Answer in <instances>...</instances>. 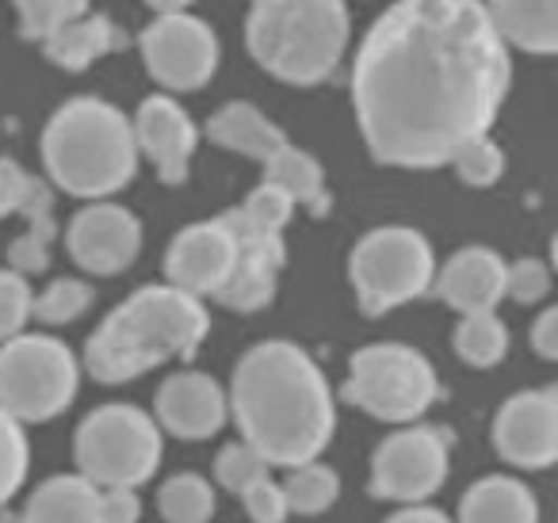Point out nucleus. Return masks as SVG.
<instances>
[{
    "label": "nucleus",
    "instance_id": "ea45409f",
    "mask_svg": "<svg viewBox=\"0 0 558 523\" xmlns=\"http://www.w3.org/2000/svg\"><path fill=\"white\" fill-rule=\"evenodd\" d=\"M532 352L539 360L555 363L558 360V306H547L532 325Z\"/></svg>",
    "mask_w": 558,
    "mask_h": 523
},
{
    "label": "nucleus",
    "instance_id": "4468645a",
    "mask_svg": "<svg viewBox=\"0 0 558 523\" xmlns=\"http://www.w3.org/2000/svg\"><path fill=\"white\" fill-rule=\"evenodd\" d=\"M497 454L517 470H550L558 462V390H520L497 409L489 428Z\"/></svg>",
    "mask_w": 558,
    "mask_h": 523
},
{
    "label": "nucleus",
    "instance_id": "7c9ffc66",
    "mask_svg": "<svg viewBox=\"0 0 558 523\" xmlns=\"http://www.w3.org/2000/svg\"><path fill=\"white\" fill-rule=\"evenodd\" d=\"M12 4L20 12V35L27 42H47L58 27L93 9V0H12Z\"/></svg>",
    "mask_w": 558,
    "mask_h": 523
},
{
    "label": "nucleus",
    "instance_id": "b1692460",
    "mask_svg": "<svg viewBox=\"0 0 558 523\" xmlns=\"http://www.w3.org/2000/svg\"><path fill=\"white\" fill-rule=\"evenodd\" d=\"M264 180L276 184L295 207H306L311 215H326L329 192H326V169L318 157H311L299 146H283L271 161H264Z\"/></svg>",
    "mask_w": 558,
    "mask_h": 523
},
{
    "label": "nucleus",
    "instance_id": "bb28decb",
    "mask_svg": "<svg viewBox=\"0 0 558 523\" xmlns=\"http://www.w3.org/2000/svg\"><path fill=\"white\" fill-rule=\"evenodd\" d=\"M283 497H288L291 515H322L337 504L341 497V477L326 462H303V466L288 470V482H283Z\"/></svg>",
    "mask_w": 558,
    "mask_h": 523
},
{
    "label": "nucleus",
    "instance_id": "cd10ccee",
    "mask_svg": "<svg viewBox=\"0 0 558 523\" xmlns=\"http://www.w3.org/2000/svg\"><path fill=\"white\" fill-rule=\"evenodd\" d=\"M93 299H96L93 283H85V279H77V276L54 279L47 291H39L32 299V317L39 325H70L88 314Z\"/></svg>",
    "mask_w": 558,
    "mask_h": 523
},
{
    "label": "nucleus",
    "instance_id": "dca6fc26",
    "mask_svg": "<svg viewBox=\"0 0 558 523\" xmlns=\"http://www.w3.org/2000/svg\"><path fill=\"white\" fill-rule=\"evenodd\" d=\"M154 421L161 431L187 439V443L215 439L230 421L226 390L207 370H172L161 390L154 393Z\"/></svg>",
    "mask_w": 558,
    "mask_h": 523
},
{
    "label": "nucleus",
    "instance_id": "9b49d317",
    "mask_svg": "<svg viewBox=\"0 0 558 523\" xmlns=\"http://www.w3.org/2000/svg\"><path fill=\"white\" fill-rule=\"evenodd\" d=\"M146 73L169 93H199L218 70V35L192 12H161L138 39Z\"/></svg>",
    "mask_w": 558,
    "mask_h": 523
},
{
    "label": "nucleus",
    "instance_id": "a19ab883",
    "mask_svg": "<svg viewBox=\"0 0 558 523\" xmlns=\"http://www.w3.org/2000/svg\"><path fill=\"white\" fill-rule=\"evenodd\" d=\"M27 184V172L20 169L16 161L9 157H0V222L9 215H16V203H20V192Z\"/></svg>",
    "mask_w": 558,
    "mask_h": 523
},
{
    "label": "nucleus",
    "instance_id": "c9c22d12",
    "mask_svg": "<svg viewBox=\"0 0 558 523\" xmlns=\"http://www.w3.org/2000/svg\"><path fill=\"white\" fill-rule=\"evenodd\" d=\"M16 215L27 222V233H35V238H43V241H54L58 218H54V192H50L47 180L27 177L24 192H20V203H16Z\"/></svg>",
    "mask_w": 558,
    "mask_h": 523
},
{
    "label": "nucleus",
    "instance_id": "c85d7f7f",
    "mask_svg": "<svg viewBox=\"0 0 558 523\" xmlns=\"http://www.w3.org/2000/svg\"><path fill=\"white\" fill-rule=\"evenodd\" d=\"M448 165L466 187H494L505 177V149L489 134H474L451 154Z\"/></svg>",
    "mask_w": 558,
    "mask_h": 523
},
{
    "label": "nucleus",
    "instance_id": "79ce46f5",
    "mask_svg": "<svg viewBox=\"0 0 558 523\" xmlns=\"http://www.w3.org/2000/svg\"><path fill=\"white\" fill-rule=\"evenodd\" d=\"M383 523H456L448 512H440V508L433 504H402L398 512H390Z\"/></svg>",
    "mask_w": 558,
    "mask_h": 523
},
{
    "label": "nucleus",
    "instance_id": "f03ea898",
    "mask_svg": "<svg viewBox=\"0 0 558 523\" xmlns=\"http://www.w3.org/2000/svg\"><path fill=\"white\" fill-rule=\"evenodd\" d=\"M226 405L268 466L314 462L337 431V398L326 370L295 340H260L238 360Z\"/></svg>",
    "mask_w": 558,
    "mask_h": 523
},
{
    "label": "nucleus",
    "instance_id": "a878e982",
    "mask_svg": "<svg viewBox=\"0 0 558 523\" xmlns=\"http://www.w3.org/2000/svg\"><path fill=\"white\" fill-rule=\"evenodd\" d=\"M157 512L165 523H210L215 515V485L203 474H172L157 489Z\"/></svg>",
    "mask_w": 558,
    "mask_h": 523
},
{
    "label": "nucleus",
    "instance_id": "f8f14e48",
    "mask_svg": "<svg viewBox=\"0 0 558 523\" xmlns=\"http://www.w3.org/2000/svg\"><path fill=\"white\" fill-rule=\"evenodd\" d=\"M218 222L226 226V233L233 241V264H230V276L215 291V302L233 309V314H256V309L271 306V299L279 291V279H283V268H288L283 233L256 230L238 207L222 210Z\"/></svg>",
    "mask_w": 558,
    "mask_h": 523
},
{
    "label": "nucleus",
    "instance_id": "423d86ee",
    "mask_svg": "<svg viewBox=\"0 0 558 523\" xmlns=\"http://www.w3.org/2000/svg\"><path fill=\"white\" fill-rule=\"evenodd\" d=\"M165 454V439L157 421L138 405L108 401L93 409L77 424L73 436V462L77 474L88 477L96 489H138L157 474Z\"/></svg>",
    "mask_w": 558,
    "mask_h": 523
},
{
    "label": "nucleus",
    "instance_id": "a18cd8bd",
    "mask_svg": "<svg viewBox=\"0 0 558 523\" xmlns=\"http://www.w3.org/2000/svg\"><path fill=\"white\" fill-rule=\"evenodd\" d=\"M248 4H260V0H248Z\"/></svg>",
    "mask_w": 558,
    "mask_h": 523
},
{
    "label": "nucleus",
    "instance_id": "4c0bfd02",
    "mask_svg": "<svg viewBox=\"0 0 558 523\" xmlns=\"http://www.w3.org/2000/svg\"><path fill=\"white\" fill-rule=\"evenodd\" d=\"M4 260H9V271H16V276H24V279L43 276V271H50V241H43V238H35V233L24 230L9 245Z\"/></svg>",
    "mask_w": 558,
    "mask_h": 523
},
{
    "label": "nucleus",
    "instance_id": "58836bf2",
    "mask_svg": "<svg viewBox=\"0 0 558 523\" xmlns=\"http://www.w3.org/2000/svg\"><path fill=\"white\" fill-rule=\"evenodd\" d=\"M100 515L104 523H138L142 520V497L138 489H100Z\"/></svg>",
    "mask_w": 558,
    "mask_h": 523
},
{
    "label": "nucleus",
    "instance_id": "e433bc0d",
    "mask_svg": "<svg viewBox=\"0 0 558 523\" xmlns=\"http://www.w3.org/2000/svg\"><path fill=\"white\" fill-rule=\"evenodd\" d=\"M238 497L253 523H288V515H291L288 497H283V485H279L271 474L260 477V482H253L248 489H241Z\"/></svg>",
    "mask_w": 558,
    "mask_h": 523
},
{
    "label": "nucleus",
    "instance_id": "412c9836",
    "mask_svg": "<svg viewBox=\"0 0 558 523\" xmlns=\"http://www.w3.org/2000/svg\"><path fill=\"white\" fill-rule=\"evenodd\" d=\"M456 523H539V500L512 474H486L459 497Z\"/></svg>",
    "mask_w": 558,
    "mask_h": 523
},
{
    "label": "nucleus",
    "instance_id": "393cba45",
    "mask_svg": "<svg viewBox=\"0 0 558 523\" xmlns=\"http://www.w3.org/2000/svg\"><path fill=\"white\" fill-rule=\"evenodd\" d=\"M456 355L466 363V367L489 370L497 363H505L509 355V325L497 317V309H486V314H463L456 325Z\"/></svg>",
    "mask_w": 558,
    "mask_h": 523
},
{
    "label": "nucleus",
    "instance_id": "5701e85b",
    "mask_svg": "<svg viewBox=\"0 0 558 523\" xmlns=\"http://www.w3.org/2000/svg\"><path fill=\"white\" fill-rule=\"evenodd\" d=\"M20 523H104L100 489L81 474H50L32 489Z\"/></svg>",
    "mask_w": 558,
    "mask_h": 523
},
{
    "label": "nucleus",
    "instance_id": "20e7f679",
    "mask_svg": "<svg viewBox=\"0 0 558 523\" xmlns=\"http://www.w3.org/2000/svg\"><path fill=\"white\" fill-rule=\"evenodd\" d=\"M43 169L58 192L100 203L138 177L131 115L100 96H73L43 126Z\"/></svg>",
    "mask_w": 558,
    "mask_h": 523
},
{
    "label": "nucleus",
    "instance_id": "f704fd0d",
    "mask_svg": "<svg viewBox=\"0 0 558 523\" xmlns=\"http://www.w3.org/2000/svg\"><path fill=\"white\" fill-rule=\"evenodd\" d=\"M32 299L35 291L24 276L0 268V344L27 329V321H32Z\"/></svg>",
    "mask_w": 558,
    "mask_h": 523
},
{
    "label": "nucleus",
    "instance_id": "4be33fe9",
    "mask_svg": "<svg viewBox=\"0 0 558 523\" xmlns=\"http://www.w3.org/2000/svg\"><path fill=\"white\" fill-rule=\"evenodd\" d=\"M119 47H126V35L116 27V20L104 12H85L81 20H70L65 27H58L43 50L47 58L65 73H85L93 70L100 58L116 54Z\"/></svg>",
    "mask_w": 558,
    "mask_h": 523
},
{
    "label": "nucleus",
    "instance_id": "f3484780",
    "mask_svg": "<svg viewBox=\"0 0 558 523\" xmlns=\"http://www.w3.org/2000/svg\"><path fill=\"white\" fill-rule=\"evenodd\" d=\"M233 264V241L218 218L207 222L184 226L177 238L169 241L165 253V283L177 287L195 299H215L222 279L230 276Z\"/></svg>",
    "mask_w": 558,
    "mask_h": 523
},
{
    "label": "nucleus",
    "instance_id": "7ed1b4c3",
    "mask_svg": "<svg viewBox=\"0 0 558 523\" xmlns=\"http://www.w3.org/2000/svg\"><path fill=\"white\" fill-rule=\"evenodd\" d=\"M210 332L203 299L169 283L138 287L123 299L85 344V370L104 386H119L157 370L161 363L192 360Z\"/></svg>",
    "mask_w": 558,
    "mask_h": 523
},
{
    "label": "nucleus",
    "instance_id": "c03bdc74",
    "mask_svg": "<svg viewBox=\"0 0 558 523\" xmlns=\"http://www.w3.org/2000/svg\"><path fill=\"white\" fill-rule=\"evenodd\" d=\"M0 523H20V512H12V504H0Z\"/></svg>",
    "mask_w": 558,
    "mask_h": 523
},
{
    "label": "nucleus",
    "instance_id": "6e6552de",
    "mask_svg": "<svg viewBox=\"0 0 558 523\" xmlns=\"http://www.w3.org/2000/svg\"><path fill=\"white\" fill-rule=\"evenodd\" d=\"M81 360L50 332H16L0 344V409L20 424H47L73 405Z\"/></svg>",
    "mask_w": 558,
    "mask_h": 523
},
{
    "label": "nucleus",
    "instance_id": "2f4dec72",
    "mask_svg": "<svg viewBox=\"0 0 558 523\" xmlns=\"http://www.w3.org/2000/svg\"><path fill=\"white\" fill-rule=\"evenodd\" d=\"M215 482L222 485L226 492H241V489H248L253 482H260V477H268L271 474V466L260 459V454L253 451L248 443H226L222 451L215 454Z\"/></svg>",
    "mask_w": 558,
    "mask_h": 523
},
{
    "label": "nucleus",
    "instance_id": "ddd939ff",
    "mask_svg": "<svg viewBox=\"0 0 558 523\" xmlns=\"http://www.w3.org/2000/svg\"><path fill=\"white\" fill-rule=\"evenodd\" d=\"M65 253L88 276H119L142 253V218L119 203H88L65 226Z\"/></svg>",
    "mask_w": 558,
    "mask_h": 523
},
{
    "label": "nucleus",
    "instance_id": "39448f33",
    "mask_svg": "<svg viewBox=\"0 0 558 523\" xmlns=\"http://www.w3.org/2000/svg\"><path fill=\"white\" fill-rule=\"evenodd\" d=\"M352 35L344 0H260L248 4L245 50L283 85L314 88L341 70Z\"/></svg>",
    "mask_w": 558,
    "mask_h": 523
},
{
    "label": "nucleus",
    "instance_id": "a211bd4d",
    "mask_svg": "<svg viewBox=\"0 0 558 523\" xmlns=\"http://www.w3.org/2000/svg\"><path fill=\"white\" fill-rule=\"evenodd\" d=\"M433 287L459 317L486 314V309H497V302L505 299V260L501 253L486 245H466L444 260Z\"/></svg>",
    "mask_w": 558,
    "mask_h": 523
},
{
    "label": "nucleus",
    "instance_id": "37998d69",
    "mask_svg": "<svg viewBox=\"0 0 558 523\" xmlns=\"http://www.w3.org/2000/svg\"><path fill=\"white\" fill-rule=\"evenodd\" d=\"M146 4L157 12V16H161V12H187V4H192V0H146Z\"/></svg>",
    "mask_w": 558,
    "mask_h": 523
},
{
    "label": "nucleus",
    "instance_id": "9d476101",
    "mask_svg": "<svg viewBox=\"0 0 558 523\" xmlns=\"http://www.w3.org/2000/svg\"><path fill=\"white\" fill-rule=\"evenodd\" d=\"M451 474V436L428 424H402L372 454L367 492L390 504H428Z\"/></svg>",
    "mask_w": 558,
    "mask_h": 523
},
{
    "label": "nucleus",
    "instance_id": "6ab92c4d",
    "mask_svg": "<svg viewBox=\"0 0 558 523\" xmlns=\"http://www.w3.org/2000/svg\"><path fill=\"white\" fill-rule=\"evenodd\" d=\"M207 138L215 142L218 149H230V154H241L256 165L271 161L279 149L291 146L283 126H276L248 100H230L226 108H218L215 115L207 119Z\"/></svg>",
    "mask_w": 558,
    "mask_h": 523
},
{
    "label": "nucleus",
    "instance_id": "f257e3e1",
    "mask_svg": "<svg viewBox=\"0 0 558 523\" xmlns=\"http://www.w3.org/2000/svg\"><path fill=\"white\" fill-rule=\"evenodd\" d=\"M512 85V54L482 0H395L352 62V111L387 169H440L489 134Z\"/></svg>",
    "mask_w": 558,
    "mask_h": 523
},
{
    "label": "nucleus",
    "instance_id": "473e14b6",
    "mask_svg": "<svg viewBox=\"0 0 558 523\" xmlns=\"http://www.w3.org/2000/svg\"><path fill=\"white\" fill-rule=\"evenodd\" d=\"M238 210L264 233H283L291 226V218H295V203L279 192L276 184H268V180H260Z\"/></svg>",
    "mask_w": 558,
    "mask_h": 523
},
{
    "label": "nucleus",
    "instance_id": "0eeeda50",
    "mask_svg": "<svg viewBox=\"0 0 558 523\" xmlns=\"http://www.w3.org/2000/svg\"><path fill=\"white\" fill-rule=\"evenodd\" d=\"M344 401L364 409L383 424H417L440 401V375L433 360L413 344L379 340L349 360V378L341 386Z\"/></svg>",
    "mask_w": 558,
    "mask_h": 523
},
{
    "label": "nucleus",
    "instance_id": "c756f323",
    "mask_svg": "<svg viewBox=\"0 0 558 523\" xmlns=\"http://www.w3.org/2000/svg\"><path fill=\"white\" fill-rule=\"evenodd\" d=\"M27 470H32V443L24 424L0 409V504H9L24 489Z\"/></svg>",
    "mask_w": 558,
    "mask_h": 523
},
{
    "label": "nucleus",
    "instance_id": "72a5a7b5",
    "mask_svg": "<svg viewBox=\"0 0 558 523\" xmlns=\"http://www.w3.org/2000/svg\"><path fill=\"white\" fill-rule=\"evenodd\" d=\"M550 294V264L539 256H520V260L505 264V299L517 306H535Z\"/></svg>",
    "mask_w": 558,
    "mask_h": 523
},
{
    "label": "nucleus",
    "instance_id": "1a4fd4ad",
    "mask_svg": "<svg viewBox=\"0 0 558 523\" xmlns=\"http://www.w3.org/2000/svg\"><path fill=\"white\" fill-rule=\"evenodd\" d=\"M349 279L360 314L383 317L433 291L436 253L428 238L410 226H379L352 245Z\"/></svg>",
    "mask_w": 558,
    "mask_h": 523
},
{
    "label": "nucleus",
    "instance_id": "aec40b11",
    "mask_svg": "<svg viewBox=\"0 0 558 523\" xmlns=\"http://www.w3.org/2000/svg\"><path fill=\"white\" fill-rule=\"evenodd\" d=\"M482 9L509 50L558 54V0H482Z\"/></svg>",
    "mask_w": 558,
    "mask_h": 523
},
{
    "label": "nucleus",
    "instance_id": "2eb2a0df",
    "mask_svg": "<svg viewBox=\"0 0 558 523\" xmlns=\"http://www.w3.org/2000/svg\"><path fill=\"white\" fill-rule=\"evenodd\" d=\"M131 131H134L138 157H146L154 165L157 180L172 187L184 184L195 161V146H199V131H195L192 115L172 96L157 93L138 104V111L131 119Z\"/></svg>",
    "mask_w": 558,
    "mask_h": 523
}]
</instances>
